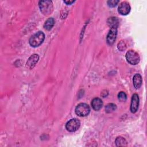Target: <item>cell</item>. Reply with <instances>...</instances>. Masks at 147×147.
Instances as JSON below:
<instances>
[{"label": "cell", "mask_w": 147, "mask_h": 147, "mask_svg": "<svg viewBox=\"0 0 147 147\" xmlns=\"http://www.w3.org/2000/svg\"><path fill=\"white\" fill-rule=\"evenodd\" d=\"M118 99L121 102H125L127 99V96L125 92L123 91H121L118 94Z\"/></svg>", "instance_id": "16"}, {"label": "cell", "mask_w": 147, "mask_h": 147, "mask_svg": "<svg viewBox=\"0 0 147 147\" xmlns=\"http://www.w3.org/2000/svg\"><path fill=\"white\" fill-rule=\"evenodd\" d=\"M75 2V1H64V2L65 3H66L67 5H71L72 3H73Z\"/></svg>", "instance_id": "19"}, {"label": "cell", "mask_w": 147, "mask_h": 147, "mask_svg": "<svg viewBox=\"0 0 147 147\" xmlns=\"http://www.w3.org/2000/svg\"><path fill=\"white\" fill-rule=\"evenodd\" d=\"M44 39V33L41 31H38L30 37L29 42L32 47H37L43 42Z\"/></svg>", "instance_id": "1"}, {"label": "cell", "mask_w": 147, "mask_h": 147, "mask_svg": "<svg viewBox=\"0 0 147 147\" xmlns=\"http://www.w3.org/2000/svg\"><path fill=\"white\" fill-rule=\"evenodd\" d=\"M125 56L127 61L131 65H136L140 62V56L138 53L134 50L128 51L126 52Z\"/></svg>", "instance_id": "3"}, {"label": "cell", "mask_w": 147, "mask_h": 147, "mask_svg": "<svg viewBox=\"0 0 147 147\" xmlns=\"http://www.w3.org/2000/svg\"><path fill=\"white\" fill-rule=\"evenodd\" d=\"M107 25L110 28H117L119 25V21L118 19L115 17H111L108 18L107 21Z\"/></svg>", "instance_id": "12"}, {"label": "cell", "mask_w": 147, "mask_h": 147, "mask_svg": "<svg viewBox=\"0 0 147 147\" xmlns=\"http://www.w3.org/2000/svg\"><path fill=\"white\" fill-rule=\"evenodd\" d=\"M117 109V106L114 103H109L105 107V111L107 113H111Z\"/></svg>", "instance_id": "15"}, {"label": "cell", "mask_w": 147, "mask_h": 147, "mask_svg": "<svg viewBox=\"0 0 147 147\" xmlns=\"http://www.w3.org/2000/svg\"><path fill=\"white\" fill-rule=\"evenodd\" d=\"M91 104L94 110L98 111L102 108L103 106V102L101 99L99 98H95L92 100Z\"/></svg>", "instance_id": "10"}, {"label": "cell", "mask_w": 147, "mask_h": 147, "mask_svg": "<svg viewBox=\"0 0 147 147\" xmlns=\"http://www.w3.org/2000/svg\"><path fill=\"white\" fill-rule=\"evenodd\" d=\"M38 59L39 56L37 54H33L31 55L28 59V61H26V67L30 69L33 68L35 66L36 64L37 63Z\"/></svg>", "instance_id": "9"}, {"label": "cell", "mask_w": 147, "mask_h": 147, "mask_svg": "<svg viewBox=\"0 0 147 147\" xmlns=\"http://www.w3.org/2000/svg\"><path fill=\"white\" fill-rule=\"evenodd\" d=\"M142 77L139 74H136L134 75L133 78V86L135 87V88L138 89L139 88L141 85H142Z\"/></svg>", "instance_id": "11"}, {"label": "cell", "mask_w": 147, "mask_h": 147, "mask_svg": "<svg viewBox=\"0 0 147 147\" xmlns=\"http://www.w3.org/2000/svg\"><path fill=\"white\" fill-rule=\"evenodd\" d=\"M115 143L117 146H124L127 145V141L122 137H118L115 140Z\"/></svg>", "instance_id": "14"}, {"label": "cell", "mask_w": 147, "mask_h": 147, "mask_svg": "<svg viewBox=\"0 0 147 147\" xmlns=\"http://www.w3.org/2000/svg\"><path fill=\"white\" fill-rule=\"evenodd\" d=\"M117 34V28H110L109 33L107 34V37H106V41L109 45H113L116 39Z\"/></svg>", "instance_id": "6"}, {"label": "cell", "mask_w": 147, "mask_h": 147, "mask_svg": "<svg viewBox=\"0 0 147 147\" xmlns=\"http://www.w3.org/2000/svg\"><path fill=\"white\" fill-rule=\"evenodd\" d=\"M55 25V20L53 18H49L44 24V28L47 30H50Z\"/></svg>", "instance_id": "13"}, {"label": "cell", "mask_w": 147, "mask_h": 147, "mask_svg": "<svg viewBox=\"0 0 147 147\" xmlns=\"http://www.w3.org/2000/svg\"><path fill=\"white\" fill-rule=\"evenodd\" d=\"M126 48V45L125 44V42H124V41H121L118 44V48L119 51H124Z\"/></svg>", "instance_id": "17"}, {"label": "cell", "mask_w": 147, "mask_h": 147, "mask_svg": "<svg viewBox=\"0 0 147 147\" xmlns=\"http://www.w3.org/2000/svg\"><path fill=\"white\" fill-rule=\"evenodd\" d=\"M139 106V97L138 94H134L132 95L131 99V103H130V111L132 113H135L138 108Z\"/></svg>", "instance_id": "7"}, {"label": "cell", "mask_w": 147, "mask_h": 147, "mask_svg": "<svg viewBox=\"0 0 147 147\" xmlns=\"http://www.w3.org/2000/svg\"><path fill=\"white\" fill-rule=\"evenodd\" d=\"M41 12L45 16L51 14L53 10V4L51 1H40L38 3Z\"/></svg>", "instance_id": "2"}, {"label": "cell", "mask_w": 147, "mask_h": 147, "mask_svg": "<svg viewBox=\"0 0 147 147\" xmlns=\"http://www.w3.org/2000/svg\"><path fill=\"white\" fill-rule=\"evenodd\" d=\"M75 111L78 116L86 117L89 114L90 112V108L87 104L80 103L76 106Z\"/></svg>", "instance_id": "4"}, {"label": "cell", "mask_w": 147, "mask_h": 147, "mask_svg": "<svg viewBox=\"0 0 147 147\" xmlns=\"http://www.w3.org/2000/svg\"><path fill=\"white\" fill-rule=\"evenodd\" d=\"M118 11L121 15L126 16L128 14L130 11V6L129 3L126 1L122 2L119 5Z\"/></svg>", "instance_id": "8"}, {"label": "cell", "mask_w": 147, "mask_h": 147, "mask_svg": "<svg viewBox=\"0 0 147 147\" xmlns=\"http://www.w3.org/2000/svg\"><path fill=\"white\" fill-rule=\"evenodd\" d=\"M119 1L118 0H110L107 1V5L110 7H115Z\"/></svg>", "instance_id": "18"}, {"label": "cell", "mask_w": 147, "mask_h": 147, "mask_svg": "<svg viewBox=\"0 0 147 147\" xmlns=\"http://www.w3.org/2000/svg\"><path fill=\"white\" fill-rule=\"evenodd\" d=\"M80 126V121L76 118H73L67 122L65 124V128L68 131L74 132L78 130Z\"/></svg>", "instance_id": "5"}]
</instances>
